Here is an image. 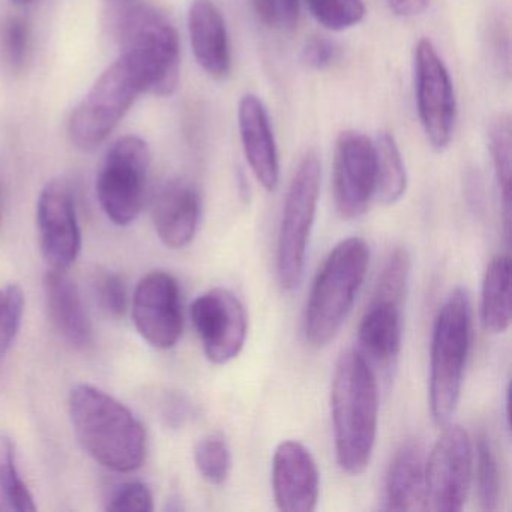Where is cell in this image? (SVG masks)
Listing matches in <instances>:
<instances>
[{"label": "cell", "mask_w": 512, "mask_h": 512, "mask_svg": "<svg viewBox=\"0 0 512 512\" xmlns=\"http://www.w3.org/2000/svg\"><path fill=\"white\" fill-rule=\"evenodd\" d=\"M311 16L329 31L341 32L359 25L365 17L364 0H305Z\"/></svg>", "instance_id": "cell-28"}, {"label": "cell", "mask_w": 512, "mask_h": 512, "mask_svg": "<svg viewBox=\"0 0 512 512\" xmlns=\"http://www.w3.org/2000/svg\"><path fill=\"white\" fill-rule=\"evenodd\" d=\"M188 34L199 67L212 79H226L232 68L229 32L212 0H194L188 11Z\"/></svg>", "instance_id": "cell-19"}, {"label": "cell", "mask_w": 512, "mask_h": 512, "mask_svg": "<svg viewBox=\"0 0 512 512\" xmlns=\"http://www.w3.org/2000/svg\"><path fill=\"white\" fill-rule=\"evenodd\" d=\"M151 161V149L139 136L121 137L104 157L95 188L104 214L116 226H130L142 212Z\"/></svg>", "instance_id": "cell-7"}, {"label": "cell", "mask_w": 512, "mask_h": 512, "mask_svg": "<svg viewBox=\"0 0 512 512\" xmlns=\"http://www.w3.org/2000/svg\"><path fill=\"white\" fill-rule=\"evenodd\" d=\"M44 296L46 307L59 334L71 346H89L92 341V323L83 304L76 284L68 277L67 271L49 269L44 275Z\"/></svg>", "instance_id": "cell-21"}, {"label": "cell", "mask_w": 512, "mask_h": 512, "mask_svg": "<svg viewBox=\"0 0 512 512\" xmlns=\"http://www.w3.org/2000/svg\"><path fill=\"white\" fill-rule=\"evenodd\" d=\"M299 0H278V14L280 26L284 29H293L299 19Z\"/></svg>", "instance_id": "cell-36"}, {"label": "cell", "mask_w": 512, "mask_h": 512, "mask_svg": "<svg viewBox=\"0 0 512 512\" xmlns=\"http://www.w3.org/2000/svg\"><path fill=\"white\" fill-rule=\"evenodd\" d=\"M334 200L344 220H355L367 212L376 196V152L364 133L343 131L338 136L334 158Z\"/></svg>", "instance_id": "cell-14"}, {"label": "cell", "mask_w": 512, "mask_h": 512, "mask_svg": "<svg viewBox=\"0 0 512 512\" xmlns=\"http://www.w3.org/2000/svg\"><path fill=\"white\" fill-rule=\"evenodd\" d=\"M415 88L422 130L431 148L443 151L454 136L457 100L442 56L425 38L415 49Z\"/></svg>", "instance_id": "cell-10"}, {"label": "cell", "mask_w": 512, "mask_h": 512, "mask_svg": "<svg viewBox=\"0 0 512 512\" xmlns=\"http://www.w3.org/2000/svg\"><path fill=\"white\" fill-rule=\"evenodd\" d=\"M472 343V305L469 293L457 287L434 320L430 349L431 418L439 427L449 424L460 401L464 371Z\"/></svg>", "instance_id": "cell-5"}, {"label": "cell", "mask_w": 512, "mask_h": 512, "mask_svg": "<svg viewBox=\"0 0 512 512\" xmlns=\"http://www.w3.org/2000/svg\"><path fill=\"white\" fill-rule=\"evenodd\" d=\"M191 320L203 352L212 364L223 365L241 353L247 338V311L227 289H212L191 305Z\"/></svg>", "instance_id": "cell-13"}, {"label": "cell", "mask_w": 512, "mask_h": 512, "mask_svg": "<svg viewBox=\"0 0 512 512\" xmlns=\"http://www.w3.org/2000/svg\"><path fill=\"white\" fill-rule=\"evenodd\" d=\"M490 154L493 160L494 176L502 200L503 220L506 235L511 223V172H512V130L508 115L494 119L490 127Z\"/></svg>", "instance_id": "cell-25"}, {"label": "cell", "mask_w": 512, "mask_h": 512, "mask_svg": "<svg viewBox=\"0 0 512 512\" xmlns=\"http://www.w3.org/2000/svg\"><path fill=\"white\" fill-rule=\"evenodd\" d=\"M29 41H31V32L25 20L13 17L5 22L2 28V50L14 71L22 70L25 65L28 59Z\"/></svg>", "instance_id": "cell-32"}, {"label": "cell", "mask_w": 512, "mask_h": 512, "mask_svg": "<svg viewBox=\"0 0 512 512\" xmlns=\"http://www.w3.org/2000/svg\"><path fill=\"white\" fill-rule=\"evenodd\" d=\"M143 94L170 97L181 79V41L166 13L137 5L122 14L121 55Z\"/></svg>", "instance_id": "cell-4"}, {"label": "cell", "mask_w": 512, "mask_h": 512, "mask_svg": "<svg viewBox=\"0 0 512 512\" xmlns=\"http://www.w3.org/2000/svg\"><path fill=\"white\" fill-rule=\"evenodd\" d=\"M107 4L118 11L119 14H125L127 11L133 10L134 7L140 5V0H106Z\"/></svg>", "instance_id": "cell-37"}, {"label": "cell", "mask_w": 512, "mask_h": 512, "mask_svg": "<svg viewBox=\"0 0 512 512\" xmlns=\"http://www.w3.org/2000/svg\"><path fill=\"white\" fill-rule=\"evenodd\" d=\"M442 434L425 458V509L457 512L469 497L473 446L460 425H443Z\"/></svg>", "instance_id": "cell-9"}, {"label": "cell", "mask_w": 512, "mask_h": 512, "mask_svg": "<svg viewBox=\"0 0 512 512\" xmlns=\"http://www.w3.org/2000/svg\"><path fill=\"white\" fill-rule=\"evenodd\" d=\"M13 2L17 5H26L31 4L32 0H13Z\"/></svg>", "instance_id": "cell-38"}, {"label": "cell", "mask_w": 512, "mask_h": 512, "mask_svg": "<svg viewBox=\"0 0 512 512\" xmlns=\"http://www.w3.org/2000/svg\"><path fill=\"white\" fill-rule=\"evenodd\" d=\"M142 94L130 68L118 58L74 109L68 124L71 142L82 151L103 145Z\"/></svg>", "instance_id": "cell-8"}, {"label": "cell", "mask_w": 512, "mask_h": 512, "mask_svg": "<svg viewBox=\"0 0 512 512\" xmlns=\"http://www.w3.org/2000/svg\"><path fill=\"white\" fill-rule=\"evenodd\" d=\"M41 254L49 269L68 271L82 251V229L76 199L65 179L44 185L37 203Z\"/></svg>", "instance_id": "cell-12"}, {"label": "cell", "mask_w": 512, "mask_h": 512, "mask_svg": "<svg viewBox=\"0 0 512 512\" xmlns=\"http://www.w3.org/2000/svg\"><path fill=\"white\" fill-rule=\"evenodd\" d=\"M137 332L155 349L175 347L184 332L181 287L166 271H152L140 280L131 301Z\"/></svg>", "instance_id": "cell-11"}, {"label": "cell", "mask_w": 512, "mask_h": 512, "mask_svg": "<svg viewBox=\"0 0 512 512\" xmlns=\"http://www.w3.org/2000/svg\"><path fill=\"white\" fill-rule=\"evenodd\" d=\"M70 418L83 451L116 473H131L145 463V427L124 403L103 389L80 383L71 389Z\"/></svg>", "instance_id": "cell-1"}, {"label": "cell", "mask_w": 512, "mask_h": 512, "mask_svg": "<svg viewBox=\"0 0 512 512\" xmlns=\"http://www.w3.org/2000/svg\"><path fill=\"white\" fill-rule=\"evenodd\" d=\"M254 13L257 19L268 26V28H278L280 26V14H278V0H251Z\"/></svg>", "instance_id": "cell-34"}, {"label": "cell", "mask_w": 512, "mask_h": 512, "mask_svg": "<svg viewBox=\"0 0 512 512\" xmlns=\"http://www.w3.org/2000/svg\"><path fill=\"white\" fill-rule=\"evenodd\" d=\"M404 298L374 290L373 299L359 323L358 352L368 364L389 367L400 355L403 338Z\"/></svg>", "instance_id": "cell-18"}, {"label": "cell", "mask_w": 512, "mask_h": 512, "mask_svg": "<svg viewBox=\"0 0 512 512\" xmlns=\"http://www.w3.org/2000/svg\"><path fill=\"white\" fill-rule=\"evenodd\" d=\"M322 166L316 152H307L295 170L277 241V277L284 292L298 289L304 277L311 230L319 203Z\"/></svg>", "instance_id": "cell-6"}, {"label": "cell", "mask_w": 512, "mask_h": 512, "mask_svg": "<svg viewBox=\"0 0 512 512\" xmlns=\"http://www.w3.org/2000/svg\"><path fill=\"white\" fill-rule=\"evenodd\" d=\"M202 217V199L196 185L185 179L167 182L154 200L155 232L166 247L181 250L191 244Z\"/></svg>", "instance_id": "cell-16"}, {"label": "cell", "mask_w": 512, "mask_h": 512, "mask_svg": "<svg viewBox=\"0 0 512 512\" xmlns=\"http://www.w3.org/2000/svg\"><path fill=\"white\" fill-rule=\"evenodd\" d=\"M194 463L202 478L212 485H223L232 472V451L221 433L203 436L194 446Z\"/></svg>", "instance_id": "cell-26"}, {"label": "cell", "mask_w": 512, "mask_h": 512, "mask_svg": "<svg viewBox=\"0 0 512 512\" xmlns=\"http://www.w3.org/2000/svg\"><path fill=\"white\" fill-rule=\"evenodd\" d=\"M238 119L251 172L266 191H274L280 182V158L265 104L256 95H245L239 103Z\"/></svg>", "instance_id": "cell-17"}, {"label": "cell", "mask_w": 512, "mask_h": 512, "mask_svg": "<svg viewBox=\"0 0 512 512\" xmlns=\"http://www.w3.org/2000/svg\"><path fill=\"white\" fill-rule=\"evenodd\" d=\"M481 317L485 331L503 334L511 325V259L496 254L482 280Z\"/></svg>", "instance_id": "cell-22"}, {"label": "cell", "mask_w": 512, "mask_h": 512, "mask_svg": "<svg viewBox=\"0 0 512 512\" xmlns=\"http://www.w3.org/2000/svg\"><path fill=\"white\" fill-rule=\"evenodd\" d=\"M154 496L148 485L130 481L119 484L107 500V511L151 512L154 511Z\"/></svg>", "instance_id": "cell-31"}, {"label": "cell", "mask_w": 512, "mask_h": 512, "mask_svg": "<svg viewBox=\"0 0 512 512\" xmlns=\"http://www.w3.org/2000/svg\"><path fill=\"white\" fill-rule=\"evenodd\" d=\"M272 490L277 508L311 512L320 493V473L311 452L298 440H284L272 458Z\"/></svg>", "instance_id": "cell-15"}, {"label": "cell", "mask_w": 512, "mask_h": 512, "mask_svg": "<svg viewBox=\"0 0 512 512\" xmlns=\"http://www.w3.org/2000/svg\"><path fill=\"white\" fill-rule=\"evenodd\" d=\"M95 298L101 310L113 319H121L130 308L127 284L124 278L109 269H100L95 272L94 280Z\"/></svg>", "instance_id": "cell-30"}, {"label": "cell", "mask_w": 512, "mask_h": 512, "mask_svg": "<svg viewBox=\"0 0 512 512\" xmlns=\"http://www.w3.org/2000/svg\"><path fill=\"white\" fill-rule=\"evenodd\" d=\"M374 142L376 152V196L385 205H394L403 199L407 190V172L397 140L388 131H382Z\"/></svg>", "instance_id": "cell-23"}, {"label": "cell", "mask_w": 512, "mask_h": 512, "mask_svg": "<svg viewBox=\"0 0 512 512\" xmlns=\"http://www.w3.org/2000/svg\"><path fill=\"white\" fill-rule=\"evenodd\" d=\"M430 2L431 0H388V5L395 16L410 19V17L421 16Z\"/></svg>", "instance_id": "cell-35"}, {"label": "cell", "mask_w": 512, "mask_h": 512, "mask_svg": "<svg viewBox=\"0 0 512 512\" xmlns=\"http://www.w3.org/2000/svg\"><path fill=\"white\" fill-rule=\"evenodd\" d=\"M335 457L338 466L358 476L370 466L379 422L376 374L358 350L338 359L331 389Z\"/></svg>", "instance_id": "cell-2"}, {"label": "cell", "mask_w": 512, "mask_h": 512, "mask_svg": "<svg viewBox=\"0 0 512 512\" xmlns=\"http://www.w3.org/2000/svg\"><path fill=\"white\" fill-rule=\"evenodd\" d=\"M0 511H37L34 496L17 467L16 445L0 431Z\"/></svg>", "instance_id": "cell-24"}, {"label": "cell", "mask_w": 512, "mask_h": 512, "mask_svg": "<svg viewBox=\"0 0 512 512\" xmlns=\"http://www.w3.org/2000/svg\"><path fill=\"white\" fill-rule=\"evenodd\" d=\"M0 224H2V197H0Z\"/></svg>", "instance_id": "cell-39"}, {"label": "cell", "mask_w": 512, "mask_h": 512, "mask_svg": "<svg viewBox=\"0 0 512 512\" xmlns=\"http://www.w3.org/2000/svg\"><path fill=\"white\" fill-rule=\"evenodd\" d=\"M473 461L479 505L484 511H496L500 497L499 463L490 437L485 433L479 434L476 440Z\"/></svg>", "instance_id": "cell-27"}, {"label": "cell", "mask_w": 512, "mask_h": 512, "mask_svg": "<svg viewBox=\"0 0 512 512\" xmlns=\"http://www.w3.org/2000/svg\"><path fill=\"white\" fill-rule=\"evenodd\" d=\"M302 62L313 70L331 68L338 59V49L332 41L323 37H311L302 47Z\"/></svg>", "instance_id": "cell-33"}, {"label": "cell", "mask_w": 512, "mask_h": 512, "mask_svg": "<svg viewBox=\"0 0 512 512\" xmlns=\"http://www.w3.org/2000/svg\"><path fill=\"white\" fill-rule=\"evenodd\" d=\"M383 509L422 511L425 509V455L416 439L403 440L385 478Z\"/></svg>", "instance_id": "cell-20"}, {"label": "cell", "mask_w": 512, "mask_h": 512, "mask_svg": "<svg viewBox=\"0 0 512 512\" xmlns=\"http://www.w3.org/2000/svg\"><path fill=\"white\" fill-rule=\"evenodd\" d=\"M25 314V293L17 284L0 289V361L16 341Z\"/></svg>", "instance_id": "cell-29"}, {"label": "cell", "mask_w": 512, "mask_h": 512, "mask_svg": "<svg viewBox=\"0 0 512 512\" xmlns=\"http://www.w3.org/2000/svg\"><path fill=\"white\" fill-rule=\"evenodd\" d=\"M370 265V248L361 238L338 242L317 271L305 308L307 341L323 347L346 322Z\"/></svg>", "instance_id": "cell-3"}]
</instances>
